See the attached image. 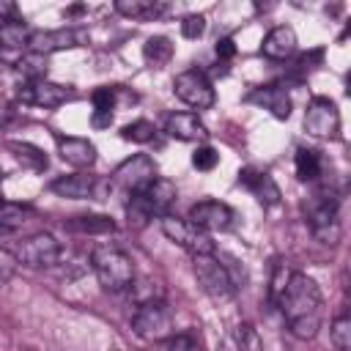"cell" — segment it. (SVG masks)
<instances>
[{
  "label": "cell",
  "instance_id": "cell-22",
  "mask_svg": "<svg viewBox=\"0 0 351 351\" xmlns=\"http://www.w3.org/2000/svg\"><path fill=\"white\" fill-rule=\"evenodd\" d=\"M170 5L167 3H159V0H118L115 3V11L129 16V19H156L167 11Z\"/></svg>",
  "mask_w": 351,
  "mask_h": 351
},
{
  "label": "cell",
  "instance_id": "cell-23",
  "mask_svg": "<svg viewBox=\"0 0 351 351\" xmlns=\"http://www.w3.org/2000/svg\"><path fill=\"white\" fill-rule=\"evenodd\" d=\"M69 230H77V233H90V236H101V233H112L115 230V222L112 217H104V214H82V217H71L66 222Z\"/></svg>",
  "mask_w": 351,
  "mask_h": 351
},
{
  "label": "cell",
  "instance_id": "cell-31",
  "mask_svg": "<svg viewBox=\"0 0 351 351\" xmlns=\"http://www.w3.org/2000/svg\"><path fill=\"white\" fill-rule=\"evenodd\" d=\"M154 134H156V126L151 121H145V118H137V121H132V123H126L121 129V137L129 140V143H151Z\"/></svg>",
  "mask_w": 351,
  "mask_h": 351
},
{
  "label": "cell",
  "instance_id": "cell-25",
  "mask_svg": "<svg viewBox=\"0 0 351 351\" xmlns=\"http://www.w3.org/2000/svg\"><path fill=\"white\" fill-rule=\"evenodd\" d=\"M47 55H38V52H27L16 60V74L25 77V82H36V80H47Z\"/></svg>",
  "mask_w": 351,
  "mask_h": 351
},
{
  "label": "cell",
  "instance_id": "cell-6",
  "mask_svg": "<svg viewBox=\"0 0 351 351\" xmlns=\"http://www.w3.org/2000/svg\"><path fill=\"white\" fill-rule=\"evenodd\" d=\"M159 225H162V233H165L173 244H178L181 250H186L192 258H195V255H211V252H214L211 233H206V230L197 228L195 222L181 219V217H176V214H165V217L159 219Z\"/></svg>",
  "mask_w": 351,
  "mask_h": 351
},
{
  "label": "cell",
  "instance_id": "cell-9",
  "mask_svg": "<svg viewBox=\"0 0 351 351\" xmlns=\"http://www.w3.org/2000/svg\"><path fill=\"white\" fill-rule=\"evenodd\" d=\"M19 266H30V269H52L60 263V241L52 233H33L27 239H22L14 250Z\"/></svg>",
  "mask_w": 351,
  "mask_h": 351
},
{
  "label": "cell",
  "instance_id": "cell-41",
  "mask_svg": "<svg viewBox=\"0 0 351 351\" xmlns=\"http://www.w3.org/2000/svg\"><path fill=\"white\" fill-rule=\"evenodd\" d=\"M3 203H5V200H3V189H0V206H3Z\"/></svg>",
  "mask_w": 351,
  "mask_h": 351
},
{
  "label": "cell",
  "instance_id": "cell-8",
  "mask_svg": "<svg viewBox=\"0 0 351 351\" xmlns=\"http://www.w3.org/2000/svg\"><path fill=\"white\" fill-rule=\"evenodd\" d=\"M154 178H156V165H154V159L145 156V154H134V156H129L126 162H121V165L112 170V176H110V189L129 197V195L140 192L143 186H148Z\"/></svg>",
  "mask_w": 351,
  "mask_h": 351
},
{
  "label": "cell",
  "instance_id": "cell-4",
  "mask_svg": "<svg viewBox=\"0 0 351 351\" xmlns=\"http://www.w3.org/2000/svg\"><path fill=\"white\" fill-rule=\"evenodd\" d=\"M132 332L148 343H162L165 337H170L173 335V313L165 304V299L140 302L132 315Z\"/></svg>",
  "mask_w": 351,
  "mask_h": 351
},
{
  "label": "cell",
  "instance_id": "cell-40",
  "mask_svg": "<svg viewBox=\"0 0 351 351\" xmlns=\"http://www.w3.org/2000/svg\"><path fill=\"white\" fill-rule=\"evenodd\" d=\"M5 282H8V277H5V274H3V271H0V288H3V285H5Z\"/></svg>",
  "mask_w": 351,
  "mask_h": 351
},
{
  "label": "cell",
  "instance_id": "cell-5",
  "mask_svg": "<svg viewBox=\"0 0 351 351\" xmlns=\"http://www.w3.org/2000/svg\"><path fill=\"white\" fill-rule=\"evenodd\" d=\"M307 228L321 244H335L340 239V203L332 192H321L313 197L307 208Z\"/></svg>",
  "mask_w": 351,
  "mask_h": 351
},
{
  "label": "cell",
  "instance_id": "cell-30",
  "mask_svg": "<svg viewBox=\"0 0 351 351\" xmlns=\"http://www.w3.org/2000/svg\"><path fill=\"white\" fill-rule=\"evenodd\" d=\"M25 217H27V208L19 206V203H3L0 206V233H11L16 228L25 225Z\"/></svg>",
  "mask_w": 351,
  "mask_h": 351
},
{
  "label": "cell",
  "instance_id": "cell-7",
  "mask_svg": "<svg viewBox=\"0 0 351 351\" xmlns=\"http://www.w3.org/2000/svg\"><path fill=\"white\" fill-rule=\"evenodd\" d=\"M192 271H195L200 288L211 299L225 302V299H230L236 293V285H233V280H230V274H228V269H225L219 255H214V252L211 255H195L192 258Z\"/></svg>",
  "mask_w": 351,
  "mask_h": 351
},
{
  "label": "cell",
  "instance_id": "cell-13",
  "mask_svg": "<svg viewBox=\"0 0 351 351\" xmlns=\"http://www.w3.org/2000/svg\"><path fill=\"white\" fill-rule=\"evenodd\" d=\"M19 99L25 104H36V107L52 110V107H60L69 99H74V90L66 88V85L49 82V80H36V82H22L19 85Z\"/></svg>",
  "mask_w": 351,
  "mask_h": 351
},
{
  "label": "cell",
  "instance_id": "cell-17",
  "mask_svg": "<svg viewBox=\"0 0 351 351\" xmlns=\"http://www.w3.org/2000/svg\"><path fill=\"white\" fill-rule=\"evenodd\" d=\"M296 47H299V38H296L293 27L291 25H277L263 36L261 55L269 58V60H288L296 52Z\"/></svg>",
  "mask_w": 351,
  "mask_h": 351
},
{
  "label": "cell",
  "instance_id": "cell-21",
  "mask_svg": "<svg viewBox=\"0 0 351 351\" xmlns=\"http://www.w3.org/2000/svg\"><path fill=\"white\" fill-rule=\"evenodd\" d=\"M30 36H33V30H30L27 22L19 19V16L0 22V47L8 49V52H14V49H25V47L30 44Z\"/></svg>",
  "mask_w": 351,
  "mask_h": 351
},
{
  "label": "cell",
  "instance_id": "cell-26",
  "mask_svg": "<svg viewBox=\"0 0 351 351\" xmlns=\"http://www.w3.org/2000/svg\"><path fill=\"white\" fill-rule=\"evenodd\" d=\"M159 351H203V343L195 329H186V332H173L170 337H165L159 343Z\"/></svg>",
  "mask_w": 351,
  "mask_h": 351
},
{
  "label": "cell",
  "instance_id": "cell-1",
  "mask_svg": "<svg viewBox=\"0 0 351 351\" xmlns=\"http://www.w3.org/2000/svg\"><path fill=\"white\" fill-rule=\"evenodd\" d=\"M277 307L288 324V332L296 340H313L318 335L324 296H321V288L313 277H307L302 271H291Z\"/></svg>",
  "mask_w": 351,
  "mask_h": 351
},
{
  "label": "cell",
  "instance_id": "cell-11",
  "mask_svg": "<svg viewBox=\"0 0 351 351\" xmlns=\"http://www.w3.org/2000/svg\"><path fill=\"white\" fill-rule=\"evenodd\" d=\"M304 129L313 134V137H335L337 129H340V112H337V104L326 96H313L307 101V110H304Z\"/></svg>",
  "mask_w": 351,
  "mask_h": 351
},
{
  "label": "cell",
  "instance_id": "cell-3",
  "mask_svg": "<svg viewBox=\"0 0 351 351\" xmlns=\"http://www.w3.org/2000/svg\"><path fill=\"white\" fill-rule=\"evenodd\" d=\"M90 269L104 291L121 293L134 285V263L132 258L112 244H99L90 250Z\"/></svg>",
  "mask_w": 351,
  "mask_h": 351
},
{
  "label": "cell",
  "instance_id": "cell-28",
  "mask_svg": "<svg viewBox=\"0 0 351 351\" xmlns=\"http://www.w3.org/2000/svg\"><path fill=\"white\" fill-rule=\"evenodd\" d=\"M8 151H14V156L19 159V162H25V165H30V167H36V170H44L47 167V154L41 151V148H36V145H30V143H8Z\"/></svg>",
  "mask_w": 351,
  "mask_h": 351
},
{
  "label": "cell",
  "instance_id": "cell-36",
  "mask_svg": "<svg viewBox=\"0 0 351 351\" xmlns=\"http://www.w3.org/2000/svg\"><path fill=\"white\" fill-rule=\"evenodd\" d=\"M217 351H241V340H239V335H225V337L219 340Z\"/></svg>",
  "mask_w": 351,
  "mask_h": 351
},
{
  "label": "cell",
  "instance_id": "cell-15",
  "mask_svg": "<svg viewBox=\"0 0 351 351\" xmlns=\"http://www.w3.org/2000/svg\"><path fill=\"white\" fill-rule=\"evenodd\" d=\"M165 134L173 140H181V143H200L208 137V129L197 112L184 110V112H170L165 118Z\"/></svg>",
  "mask_w": 351,
  "mask_h": 351
},
{
  "label": "cell",
  "instance_id": "cell-38",
  "mask_svg": "<svg viewBox=\"0 0 351 351\" xmlns=\"http://www.w3.org/2000/svg\"><path fill=\"white\" fill-rule=\"evenodd\" d=\"M90 123H93L96 129H104V126L112 123V112H93V115H90Z\"/></svg>",
  "mask_w": 351,
  "mask_h": 351
},
{
  "label": "cell",
  "instance_id": "cell-33",
  "mask_svg": "<svg viewBox=\"0 0 351 351\" xmlns=\"http://www.w3.org/2000/svg\"><path fill=\"white\" fill-rule=\"evenodd\" d=\"M115 93H118V88H96L93 90V112H112Z\"/></svg>",
  "mask_w": 351,
  "mask_h": 351
},
{
  "label": "cell",
  "instance_id": "cell-27",
  "mask_svg": "<svg viewBox=\"0 0 351 351\" xmlns=\"http://www.w3.org/2000/svg\"><path fill=\"white\" fill-rule=\"evenodd\" d=\"M143 58H145L148 63H154V66L167 63V60L173 58V41H170L167 36H151V38L145 41V47H143Z\"/></svg>",
  "mask_w": 351,
  "mask_h": 351
},
{
  "label": "cell",
  "instance_id": "cell-2",
  "mask_svg": "<svg viewBox=\"0 0 351 351\" xmlns=\"http://www.w3.org/2000/svg\"><path fill=\"white\" fill-rule=\"evenodd\" d=\"M178 192H176V184L167 181V178H154L148 186H143L140 192L129 195L126 200V214H129V222L143 228L148 225V219H162L165 214H170L173 203H176Z\"/></svg>",
  "mask_w": 351,
  "mask_h": 351
},
{
  "label": "cell",
  "instance_id": "cell-16",
  "mask_svg": "<svg viewBox=\"0 0 351 351\" xmlns=\"http://www.w3.org/2000/svg\"><path fill=\"white\" fill-rule=\"evenodd\" d=\"M49 189L58 195V197H66V200H88V197H96L99 195V178L90 176V173H71V176H58Z\"/></svg>",
  "mask_w": 351,
  "mask_h": 351
},
{
  "label": "cell",
  "instance_id": "cell-42",
  "mask_svg": "<svg viewBox=\"0 0 351 351\" xmlns=\"http://www.w3.org/2000/svg\"><path fill=\"white\" fill-rule=\"evenodd\" d=\"M0 178H3V170H0Z\"/></svg>",
  "mask_w": 351,
  "mask_h": 351
},
{
  "label": "cell",
  "instance_id": "cell-20",
  "mask_svg": "<svg viewBox=\"0 0 351 351\" xmlns=\"http://www.w3.org/2000/svg\"><path fill=\"white\" fill-rule=\"evenodd\" d=\"M247 99L255 101V104H261L263 110H269V112H271L274 118H280V121H285V118L291 115V96H288L285 88H280V85L255 88Z\"/></svg>",
  "mask_w": 351,
  "mask_h": 351
},
{
  "label": "cell",
  "instance_id": "cell-29",
  "mask_svg": "<svg viewBox=\"0 0 351 351\" xmlns=\"http://www.w3.org/2000/svg\"><path fill=\"white\" fill-rule=\"evenodd\" d=\"M329 337L335 351H351V318L348 315H337L329 324Z\"/></svg>",
  "mask_w": 351,
  "mask_h": 351
},
{
  "label": "cell",
  "instance_id": "cell-18",
  "mask_svg": "<svg viewBox=\"0 0 351 351\" xmlns=\"http://www.w3.org/2000/svg\"><path fill=\"white\" fill-rule=\"evenodd\" d=\"M239 181L258 197V203L261 206H266V208H274V206H280V186H277V181L266 173V170H241L239 173Z\"/></svg>",
  "mask_w": 351,
  "mask_h": 351
},
{
  "label": "cell",
  "instance_id": "cell-39",
  "mask_svg": "<svg viewBox=\"0 0 351 351\" xmlns=\"http://www.w3.org/2000/svg\"><path fill=\"white\" fill-rule=\"evenodd\" d=\"M14 16H16V5H14V3H8V0H0V22L14 19Z\"/></svg>",
  "mask_w": 351,
  "mask_h": 351
},
{
  "label": "cell",
  "instance_id": "cell-32",
  "mask_svg": "<svg viewBox=\"0 0 351 351\" xmlns=\"http://www.w3.org/2000/svg\"><path fill=\"white\" fill-rule=\"evenodd\" d=\"M206 33V16L203 14H186L181 19V36L184 38H200Z\"/></svg>",
  "mask_w": 351,
  "mask_h": 351
},
{
  "label": "cell",
  "instance_id": "cell-34",
  "mask_svg": "<svg viewBox=\"0 0 351 351\" xmlns=\"http://www.w3.org/2000/svg\"><path fill=\"white\" fill-rule=\"evenodd\" d=\"M217 162H219V154H217L211 145H200V148L192 154V165H195L197 170H214Z\"/></svg>",
  "mask_w": 351,
  "mask_h": 351
},
{
  "label": "cell",
  "instance_id": "cell-10",
  "mask_svg": "<svg viewBox=\"0 0 351 351\" xmlns=\"http://www.w3.org/2000/svg\"><path fill=\"white\" fill-rule=\"evenodd\" d=\"M173 93L192 110H208L214 101H217V93H214V85L211 80L206 77L203 69H186L181 74H176L173 80Z\"/></svg>",
  "mask_w": 351,
  "mask_h": 351
},
{
  "label": "cell",
  "instance_id": "cell-24",
  "mask_svg": "<svg viewBox=\"0 0 351 351\" xmlns=\"http://www.w3.org/2000/svg\"><path fill=\"white\" fill-rule=\"evenodd\" d=\"M293 167H296V178L299 181H315L321 176V154L315 148H296V156H293Z\"/></svg>",
  "mask_w": 351,
  "mask_h": 351
},
{
  "label": "cell",
  "instance_id": "cell-19",
  "mask_svg": "<svg viewBox=\"0 0 351 351\" xmlns=\"http://www.w3.org/2000/svg\"><path fill=\"white\" fill-rule=\"evenodd\" d=\"M58 154L77 170H85L96 162V145L88 137H58Z\"/></svg>",
  "mask_w": 351,
  "mask_h": 351
},
{
  "label": "cell",
  "instance_id": "cell-12",
  "mask_svg": "<svg viewBox=\"0 0 351 351\" xmlns=\"http://www.w3.org/2000/svg\"><path fill=\"white\" fill-rule=\"evenodd\" d=\"M88 44V33L80 27H58V30H33L27 52H38V55H52L58 49H71V47H85Z\"/></svg>",
  "mask_w": 351,
  "mask_h": 351
},
{
  "label": "cell",
  "instance_id": "cell-37",
  "mask_svg": "<svg viewBox=\"0 0 351 351\" xmlns=\"http://www.w3.org/2000/svg\"><path fill=\"white\" fill-rule=\"evenodd\" d=\"M233 52H236L233 38H219V41H217V58H230Z\"/></svg>",
  "mask_w": 351,
  "mask_h": 351
},
{
  "label": "cell",
  "instance_id": "cell-35",
  "mask_svg": "<svg viewBox=\"0 0 351 351\" xmlns=\"http://www.w3.org/2000/svg\"><path fill=\"white\" fill-rule=\"evenodd\" d=\"M288 277H291V271H288L285 266H277V269H274V277H271V302H274V304L280 302V296H282V291H285Z\"/></svg>",
  "mask_w": 351,
  "mask_h": 351
},
{
  "label": "cell",
  "instance_id": "cell-14",
  "mask_svg": "<svg viewBox=\"0 0 351 351\" xmlns=\"http://www.w3.org/2000/svg\"><path fill=\"white\" fill-rule=\"evenodd\" d=\"M186 219L195 222L197 228H203L206 233L228 230L233 225V208L228 203H219V200H197V203H192Z\"/></svg>",
  "mask_w": 351,
  "mask_h": 351
}]
</instances>
